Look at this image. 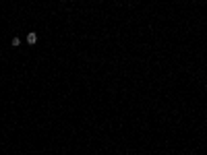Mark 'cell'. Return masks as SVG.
Segmentation results:
<instances>
[{
    "instance_id": "1",
    "label": "cell",
    "mask_w": 207,
    "mask_h": 155,
    "mask_svg": "<svg viewBox=\"0 0 207 155\" xmlns=\"http://www.w3.org/2000/svg\"><path fill=\"white\" fill-rule=\"evenodd\" d=\"M35 41H37V35H35L33 31H31V33H27V44H35Z\"/></svg>"
},
{
    "instance_id": "2",
    "label": "cell",
    "mask_w": 207,
    "mask_h": 155,
    "mask_svg": "<svg viewBox=\"0 0 207 155\" xmlns=\"http://www.w3.org/2000/svg\"><path fill=\"white\" fill-rule=\"evenodd\" d=\"M17 46H21V40H19V37H15V40H13V48H17Z\"/></svg>"
}]
</instances>
